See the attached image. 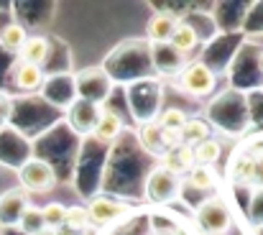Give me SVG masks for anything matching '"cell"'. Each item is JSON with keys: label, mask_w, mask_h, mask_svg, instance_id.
Instances as JSON below:
<instances>
[{"label": "cell", "mask_w": 263, "mask_h": 235, "mask_svg": "<svg viewBox=\"0 0 263 235\" xmlns=\"http://www.w3.org/2000/svg\"><path fill=\"white\" fill-rule=\"evenodd\" d=\"M197 223L202 228V233L207 235H228L233 225V215L230 207L225 205V200L220 197H210L197 207Z\"/></svg>", "instance_id": "6da1fadb"}, {"label": "cell", "mask_w": 263, "mask_h": 235, "mask_svg": "<svg viewBox=\"0 0 263 235\" xmlns=\"http://www.w3.org/2000/svg\"><path fill=\"white\" fill-rule=\"evenodd\" d=\"M18 179H21V189L28 194H41L49 192L57 184V174L54 166L44 158H28L21 169H18Z\"/></svg>", "instance_id": "7a4b0ae2"}, {"label": "cell", "mask_w": 263, "mask_h": 235, "mask_svg": "<svg viewBox=\"0 0 263 235\" xmlns=\"http://www.w3.org/2000/svg\"><path fill=\"white\" fill-rule=\"evenodd\" d=\"M179 189H181V179L164 166L151 169V174L146 176V197L156 205H166V202L176 200Z\"/></svg>", "instance_id": "3957f363"}, {"label": "cell", "mask_w": 263, "mask_h": 235, "mask_svg": "<svg viewBox=\"0 0 263 235\" xmlns=\"http://www.w3.org/2000/svg\"><path fill=\"white\" fill-rule=\"evenodd\" d=\"M28 197L31 194L23 192L21 187L18 189H8L0 197V225L3 228H18L21 225V220L31 210V200Z\"/></svg>", "instance_id": "277c9868"}, {"label": "cell", "mask_w": 263, "mask_h": 235, "mask_svg": "<svg viewBox=\"0 0 263 235\" xmlns=\"http://www.w3.org/2000/svg\"><path fill=\"white\" fill-rule=\"evenodd\" d=\"M181 87L194 97H207L215 89V72L204 62H192L181 72Z\"/></svg>", "instance_id": "5b68a950"}, {"label": "cell", "mask_w": 263, "mask_h": 235, "mask_svg": "<svg viewBox=\"0 0 263 235\" xmlns=\"http://www.w3.org/2000/svg\"><path fill=\"white\" fill-rule=\"evenodd\" d=\"M85 210H87L89 225L102 228V225H110V223L120 220L128 207L123 202H118V200H110V197H95V200H89V205Z\"/></svg>", "instance_id": "8992f818"}, {"label": "cell", "mask_w": 263, "mask_h": 235, "mask_svg": "<svg viewBox=\"0 0 263 235\" xmlns=\"http://www.w3.org/2000/svg\"><path fill=\"white\" fill-rule=\"evenodd\" d=\"M100 113H102V107L95 100L80 97L69 107V123H72V128L77 133H92L95 125H97V120H100Z\"/></svg>", "instance_id": "52a82bcc"}, {"label": "cell", "mask_w": 263, "mask_h": 235, "mask_svg": "<svg viewBox=\"0 0 263 235\" xmlns=\"http://www.w3.org/2000/svg\"><path fill=\"white\" fill-rule=\"evenodd\" d=\"M176 26H179V21H176L172 13H154L151 18H148V23H146V33H148V39H151V44H169L172 41V36H174Z\"/></svg>", "instance_id": "ba28073f"}, {"label": "cell", "mask_w": 263, "mask_h": 235, "mask_svg": "<svg viewBox=\"0 0 263 235\" xmlns=\"http://www.w3.org/2000/svg\"><path fill=\"white\" fill-rule=\"evenodd\" d=\"M49 51H51L49 39H44V36H28L18 54H21V62L23 64H31V67H39L41 69L46 64V59H49Z\"/></svg>", "instance_id": "9c48e42d"}, {"label": "cell", "mask_w": 263, "mask_h": 235, "mask_svg": "<svg viewBox=\"0 0 263 235\" xmlns=\"http://www.w3.org/2000/svg\"><path fill=\"white\" fill-rule=\"evenodd\" d=\"M161 166L164 169H169L172 174H184V171H189L192 166H194V161H192V149L189 146H174V149H166L164 154H161Z\"/></svg>", "instance_id": "30bf717a"}, {"label": "cell", "mask_w": 263, "mask_h": 235, "mask_svg": "<svg viewBox=\"0 0 263 235\" xmlns=\"http://www.w3.org/2000/svg\"><path fill=\"white\" fill-rule=\"evenodd\" d=\"M120 131H123V118L118 115V113H110V110H102L100 113V120H97V125H95V138L97 141H102V143H112L118 136H120Z\"/></svg>", "instance_id": "8fae6325"}, {"label": "cell", "mask_w": 263, "mask_h": 235, "mask_svg": "<svg viewBox=\"0 0 263 235\" xmlns=\"http://www.w3.org/2000/svg\"><path fill=\"white\" fill-rule=\"evenodd\" d=\"M13 84L21 89V92H33L44 84V69L39 67H31V64H18L13 69Z\"/></svg>", "instance_id": "7c38bea8"}, {"label": "cell", "mask_w": 263, "mask_h": 235, "mask_svg": "<svg viewBox=\"0 0 263 235\" xmlns=\"http://www.w3.org/2000/svg\"><path fill=\"white\" fill-rule=\"evenodd\" d=\"M151 62L159 72H176L181 57L172 49V44H151Z\"/></svg>", "instance_id": "4fadbf2b"}, {"label": "cell", "mask_w": 263, "mask_h": 235, "mask_svg": "<svg viewBox=\"0 0 263 235\" xmlns=\"http://www.w3.org/2000/svg\"><path fill=\"white\" fill-rule=\"evenodd\" d=\"M197 41H199V36H197V31L189 26V23H179L174 31V36H172V49H174L176 54L181 57V54H189L194 46H197Z\"/></svg>", "instance_id": "5bb4252c"}, {"label": "cell", "mask_w": 263, "mask_h": 235, "mask_svg": "<svg viewBox=\"0 0 263 235\" xmlns=\"http://www.w3.org/2000/svg\"><path fill=\"white\" fill-rule=\"evenodd\" d=\"M220 154H222V149H220V143L215 138H207V141L192 146V161L197 166H212L220 158Z\"/></svg>", "instance_id": "9a60e30c"}, {"label": "cell", "mask_w": 263, "mask_h": 235, "mask_svg": "<svg viewBox=\"0 0 263 235\" xmlns=\"http://www.w3.org/2000/svg\"><path fill=\"white\" fill-rule=\"evenodd\" d=\"M39 218H41V228L59 230L64 225V218H67V205H62V202H46L39 210Z\"/></svg>", "instance_id": "2e32d148"}, {"label": "cell", "mask_w": 263, "mask_h": 235, "mask_svg": "<svg viewBox=\"0 0 263 235\" xmlns=\"http://www.w3.org/2000/svg\"><path fill=\"white\" fill-rule=\"evenodd\" d=\"M179 133H181V143L192 149V146H197V143L210 138V125L204 120H186Z\"/></svg>", "instance_id": "e0dca14e"}, {"label": "cell", "mask_w": 263, "mask_h": 235, "mask_svg": "<svg viewBox=\"0 0 263 235\" xmlns=\"http://www.w3.org/2000/svg\"><path fill=\"white\" fill-rule=\"evenodd\" d=\"M26 39H28L26 28H23L21 23H10V26H5L3 33H0V46H3L5 51H21V46L26 44Z\"/></svg>", "instance_id": "ac0fdd59"}, {"label": "cell", "mask_w": 263, "mask_h": 235, "mask_svg": "<svg viewBox=\"0 0 263 235\" xmlns=\"http://www.w3.org/2000/svg\"><path fill=\"white\" fill-rule=\"evenodd\" d=\"M186 174H189V184L197 187V189H202V192L215 189V184H217V176H215L212 166H197V164H194Z\"/></svg>", "instance_id": "d6986e66"}, {"label": "cell", "mask_w": 263, "mask_h": 235, "mask_svg": "<svg viewBox=\"0 0 263 235\" xmlns=\"http://www.w3.org/2000/svg\"><path fill=\"white\" fill-rule=\"evenodd\" d=\"M141 143L148 154H164V138H161V128L156 123H146L141 128Z\"/></svg>", "instance_id": "ffe728a7"}, {"label": "cell", "mask_w": 263, "mask_h": 235, "mask_svg": "<svg viewBox=\"0 0 263 235\" xmlns=\"http://www.w3.org/2000/svg\"><path fill=\"white\" fill-rule=\"evenodd\" d=\"M189 118H186V113L184 110H179V107H169V110H164L161 113V118H159V128L161 131H181L184 128V123H186Z\"/></svg>", "instance_id": "44dd1931"}, {"label": "cell", "mask_w": 263, "mask_h": 235, "mask_svg": "<svg viewBox=\"0 0 263 235\" xmlns=\"http://www.w3.org/2000/svg\"><path fill=\"white\" fill-rule=\"evenodd\" d=\"M64 225L72 228V230H85L89 225V218H87V210L74 205V207H67V218H64Z\"/></svg>", "instance_id": "7402d4cb"}, {"label": "cell", "mask_w": 263, "mask_h": 235, "mask_svg": "<svg viewBox=\"0 0 263 235\" xmlns=\"http://www.w3.org/2000/svg\"><path fill=\"white\" fill-rule=\"evenodd\" d=\"M10 110H13V105H10V97L0 95V125H5V123H8V118H10Z\"/></svg>", "instance_id": "603a6c76"}, {"label": "cell", "mask_w": 263, "mask_h": 235, "mask_svg": "<svg viewBox=\"0 0 263 235\" xmlns=\"http://www.w3.org/2000/svg\"><path fill=\"white\" fill-rule=\"evenodd\" d=\"M31 235H59V230H51V228H39V230H33Z\"/></svg>", "instance_id": "cb8c5ba5"}, {"label": "cell", "mask_w": 263, "mask_h": 235, "mask_svg": "<svg viewBox=\"0 0 263 235\" xmlns=\"http://www.w3.org/2000/svg\"><path fill=\"white\" fill-rule=\"evenodd\" d=\"M258 69H261V72H263V51H261V54H258Z\"/></svg>", "instance_id": "d4e9b609"}, {"label": "cell", "mask_w": 263, "mask_h": 235, "mask_svg": "<svg viewBox=\"0 0 263 235\" xmlns=\"http://www.w3.org/2000/svg\"><path fill=\"white\" fill-rule=\"evenodd\" d=\"M154 235H174L172 230H161V233H154Z\"/></svg>", "instance_id": "484cf974"}]
</instances>
